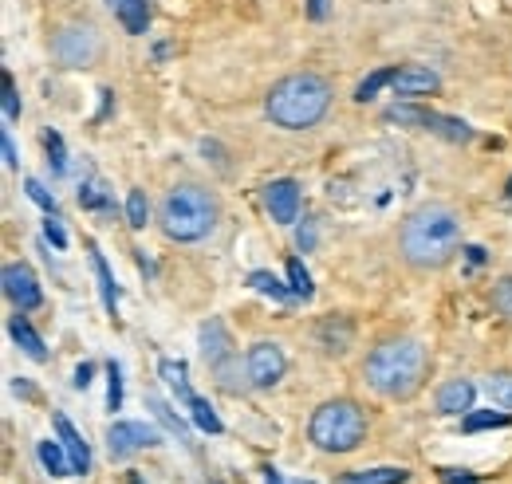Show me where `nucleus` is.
Wrapping results in <instances>:
<instances>
[{
	"label": "nucleus",
	"instance_id": "2eb2a0df",
	"mask_svg": "<svg viewBox=\"0 0 512 484\" xmlns=\"http://www.w3.org/2000/svg\"><path fill=\"white\" fill-rule=\"evenodd\" d=\"M8 331H12V339L20 343V351H24L28 359H36V363H44V359H48V351H44V339H40V335L32 331V323H28V319H24L20 311L12 315V323H8Z\"/></svg>",
	"mask_w": 512,
	"mask_h": 484
},
{
	"label": "nucleus",
	"instance_id": "39448f33",
	"mask_svg": "<svg viewBox=\"0 0 512 484\" xmlns=\"http://www.w3.org/2000/svg\"><path fill=\"white\" fill-rule=\"evenodd\" d=\"M367 437V414L351 398H331L308 422V441L323 453H351Z\"/></svg>",
	"mask_w": 512,
	"mask_h": 484
},
{
	"label": "nucleus",
	"instance_id": "ea45409f",
	"mask_svg": "<svg viewBox=\"0 0 512 484\" xmlns=\"http://www.w3.org/2000/svg\"><path fill=\"white\" fill-rule=\"evenodd\" d=\"M264 484H284V481H280V473H276V469H264Z\"/></svg>",
	"mask_w": 512,
	"mask_h": 484
},
{
	"label": "nucleus",
	"instance_id": "e433bc0d",
	"mask_svg": "<svg viewBox=\"0 0 512 484\" xmlns=\"http://www.w3.org/2000/svg\"><path fill=\"white\" fill-rule=\"evenodd\" d=\"M87 382H91V366L83 363L79 370H75V386H79V390H87Z\"/></svg>",
	"mask_w": 512,
	"mask_h": 484
},
{
	"label": "nucleus",
	"instance_id": "7ed1b4c3",
	"mask_svg": "<svg viewBox=\"0 0 512 484\" xmlns=\"http://www.w3.org/2000/svg\"><path fill=\"white\" fill-rule=\"evenodd\" d=\"M331 99H335V91L320 71H292L272 83V91L264 99V115L280 130H312L327 119Z\"/></svg>",
	"mask_w": 512,
	"mask_h": 484
},
{
	"label": "nucleus",
	"instance_id": "c9c22d12",
	"mask_svg": "<svg viewBox=\"0 0 512 484\" xmlns=\"http://www.w3.org/2000/svg\"><path fill=\"white\" fill-rule=\"evenodd\" d=\"M0 150H4V166H8V170H16V162H20V158H16V146H12V138H8V130L0 134Z\"/></svg>",
	"mask_w": 512,
	"mask_h": 484
},
{
	"label": "nucleus",
	"instance_id": "423d86ee",
	"mask_svg": "<svg viewBox=\"0 0 512 484\" xmlns=\"http://www.w3.org/2000/svg\"><path fill=\"white\" fill-rule=\"evenodd\" d=\"M103 56V36L95 24L87 20H71L64 28H56L52 36V60L60 67H95Z\"/></svg>",
	"mask_w": 512,
	"mask_h": 484
},
{
	"label": "nucleus",
	"instance_id": "20e7f679",
	"mask_svg": "<svg viewBox=\"0 0 512 484\" xmlns=\"http://www.w3.org/2000/svg\"><path fill=\"white\" fill-rule=\"evenodd\" d=\"M221 221V205L205 185L182 182L162 197L158 225L174 244H197L205 241Z\"/></svg>",
	"mask_w": 512,
	"mask_h": 484
},
{
	"label": "nucleus",
	"instance_id": "473e14b6",
	"mask_svg": "<svg viewBox=\"0 0 512 484\" xmlns=\"http://www.w3.org/2000/svg\"><path fill=\"white\" fill-rule=\"evenodd\" d=\"M4 119L8 122L20 119V95H16V83H12L8 71H4Z\"/></svg>",
	"mask_w": 512,
	"mask_h": 484
},
{
	"label": "nucleus",
	"instance_id": "a878e982",
	"mask_svg": "<svg viewBox=\"0 0 512 484\" xmlns=\"http://www.w3.org/2000/svg\"><path fill=\"white\" fill-rule=\"evenodd\" d=\"M127 221H130V229H146V221H150V205H146V193H142V189H130Z\"/></svg>",
	"mask_w": 512,
	"mask_h": 484
},
{
	"label": "nucleus",
	"instance_id": "f3484780",
	"mask_svg": "<svg viewBox=\"0 0 512 484\" xmlns=\"http://www.w3.org/2000/svg\"><path fill=\"white\" fill-rule=\"evenodd\" d=\"M115 16H119L123 32H130V36H142V32L150 28V4H146V0H123V4L115 8Z\"/></svg>",
	"mask_w": 512,
	"mask_h": 484
},
{
	"label": "nucleus",
	"instance_id": "1a4fd4ad",
	"mask_svg": "<svg viewBox=\"0 0 512 484\" xmlns=\"http://www.w3.org/2000/svg\"><path fill=\"white\" fill-rule=\"evenodd\" d=\"M146 445H158V429H150V425L115 422L107 429V449H111V457H130V453H138V449H146Z\"/></svg>",
	"mask_w": 512,
	"mask_h": 484
},
{
	"label": "nucleus",
	"instance_id": "f257e3e1",
	"mask_svg": "<svg viewBox=\"0 0 512 484\" xmlns=\"http://www.w3.org/2000/svg\"><path fill=\"white\" fill-rule=\"evenodd\" d=\"M398 252L418 272H438L461 252V217L449 205H418L402 229H398Z\"/></svg>",
	"mask_w": 512,
	"mask_h": 484
},
{
	"label": "nucleus",
	"instance_id": "6e6552de",
	"mask_svg": "<svg viewBox=\"0 0 512 484\" xmlns=\"http://www.w3.org/2000/svg\"><path fill=\"white\" fill-rule=\"evenodd\" d=\"M0 284H4V296L16 303V311H36L44 303L40 280H36V272L28 264H4Z\"/></svg>",
	"mask_w": 512,
	"mask_h": 484
},
{
	"label": "nucleus",
	"instance_id": "9d476101",
	"mask_svg": "<svg viewBox=\"0 0 512 484\" xmlns=\"http://www.w3.org/2000/svg\"><path fill=\"white\" fill-rule=\"evenodd\" d=\"M390 87H394V95H406V99L410 95H434L442 87V75L434 67H426V63H402L394 71Z\"/></svg>",
	"mask_w": 512,
	"mask_h": 484
},
{
	"label": "nucleus",
	"instance_id": "58836bf2",
	"mask_svg": "<svg viewBox=\"0 0 512 484\" xmlns=\"http://www.w3.org/2000/svg\"><path fill=\"white\" fill-rule=\"evenodd\" d=\"M308 12H312V20H323V16H327V0H312Z\"/></svg>",
	"mask_w": 512,
	"mask_h": 484
},
{
	"label": "nucleus",
	"instance_id": "cd10ccee",
	"mask_svg": "<svg viewBox=\"0 0 512 484\" xmlns=\"http://www.w3.org/2000/svg\"><path fill=\"white\" fill-rule=\"evenodd\" d=\"M190 410H193V422H197V429H205V433H221V418L213 414V406H209L205 398H193Z\"/></svg>",
	"mask_w": 512,
	"mask_h": 484
},
{
	"label": "nucleus",
	"instance_id": "f03ea898",
	"mask_svg": "<svg viewBox=\"0 0 512 484\" xmlns=\"http://www.w3.org/2000/svg\"><path fill=\"white\" fill-rule=\"evenodd\" d=\"M426 374H430V355L418 339L410 335H394L383 339L367 363H363V378L375 394H383L390 402H406L414 398L422 386H426Z\"/></svg>",
	"mask_w": 512,
	"mask_h": 484
},
{
	"label": "nucleus",
	"instance_id": "412c9836",
	"mask_svg": "<svg viewBox=\"0 0 512 484\" xmlns=\"http://www.w3.org/2000/svg\"><path fill=\"white\" fill-rule=\"evenodd\" d=\"M158 374L166 378V386L178 394V398H186V402H193L197 394L190 390V378H186V363H174V359H162L158 363Z\"/></svg>",
	"mask_w": 512,
	"mask_h": 484
},
{
	"label": "nucleus",
	"instance_id": "a19ab883",
	"mask_svg": "<svg viewBox=\"0 0 512 484\" xmlns=\"http://www.w3.org/2000/svg\"><path fill=\"white\" fill-rule=\"evenodd\" d=\"M107 4H111V8H119V4H123V0H107Z\"/></svg>",
	"mask_w": 512,
	"mask_h": 484
},
{
	"label": "nucleus",
	"instance_id": "a211bd4d",
	"mask_svg": "<svg viewBox=\"0 0 512 484\" xmlns=\"http://www.w3.org/2000/svg\"><path fill=\"white\" fill-rule=\"evenodd\" d=\"M36 453H40V465L52 473V477H71L75 469H71V457H67L64 441H40L36 445Z\"/></svg>",
	"mask_w": 512,
	"mask_h": 484
},
{
	"label": "nucleus",
	"instance_id": "b1692460",
	"mask_svg": "<svg viewBox=\"0 0 512 484\" xmlns=\"http://www.w3.org/2000/svg\"><path fill=\"white\" fill-rule=\"evenodd\" d=\"M249 288H256V292H264V296H272V300H280V303L288 300V296H296V292H288L272 272H253V276H249Z\"/></svg>",
	"mask_w": 512,
	"mask_h": 484
},
{
	"label": "nucleus",
	"instance_id": "bb28decb",
	"mask_svg": "<svg viewBox=\"0 0 512 484\" xmlns=\"http://www.w3.org/2000/svg\"><path fill=\"white\" fill-rule=\"evenodd\" d=\"M288 280H292V292L300 296V300H312V276H308V268L300 264V260H288Z\"/></svg>",
	"mask_w": 512,
	"mask_h": 484
},
{
	"label": "nucleus",
	"instance_id": "c756f323",
	"mask_svg": "<svg viewBox=\"0 0 512 484\" xmlns=\"http://www.w3.org/2000/svg\"><path fill=\"white\" fill-rule=\"evenodd\" d=\"M501 425H512L509 414H469V418H465V433H477V429H501Z\"/></svg>",
	"mask_w": 512,
	"mask_h": 484
},
{
	"label": "nucleus",
	"instance_id": "7c9ffc66",
	"mask_svg": "<svg viewBox=\"0 0 512 484\" xmlns=\"http://www.w3.org/2000/svg\"><path fill=\"white\" fill-rule=\"evenodd\" d=\"M493 307H497L505 319H512V276L497 280V288H493Z\"/></svg>",
	"mask_w": 512,
	"mask_h": 484
},
{
	"label": "nucleus",
	"instance_id": "5701e85b",
	"mask_svg": "<svg viewBox=\"0 0 512 484\" xmlns=\"http://www.w3.org/2000/svg\"><path fill=\"white\" fill-rule=\"evenodd\" d=\"M394 71H398V67H379V71H371V75H367V79L355 87V99H359V103L375 99V95H379V87H386V83L394 79Z\"/></svg>",
	"mask_w": 512,
	"mask_h": 484
},
{
	"label": "nucleus",
	"instance_id": "37998d69",
	"mask_svg": "<svg viewBox=\"0 0 512 484\" xmlns=\"http://www.w3.org/2000/svg\"><path fill=\"white\" fill-rule=\"evenodd\" d=\"M509 197H512V182H509Z\"/></svg>",
	"mask_w": 512,
	"mask_h": 484
},
{
	"label": "nucleus",
	"instance_id": "4c0bfd02",
	"mask_svg": "<svg viewBox=\"0 0 512 484\" xmlns=\"http://www.w3.org/2000/svg\"><path fill=\"white\" fill-rule=\"evenodd\" d=\"M442 477H446L449 484H473V477H469V473H457V469H446Z\"/></svg>",
	"mask_w": 512,
	"mask_h": 484
},
{
	"label": "nucleus",
	"instance_id": "79ce46f5",
	"mask_svg": "<svg viewBox=\"0 0 512 484\" xmlns=\"http://www.w3.org/2000/svg\"><path fill=\"white\" fill-rule=\"evenodd\" d=\"M296 484H312V481H296Z\"/></svg>",
	"mask_w": 512,
	"mask_h": 484
},
{
	"label": "nucleus",
	"instance_id": "393cba45",
	"mask_svg": "<svg viewBox=\"0 0 512 484\" xmlns=\"http://www.w3.org/2000/svg\"><path fill=\"white\" fill-rule=\"evenodd\" d=\"M150 410H154V418H158V422L166 425L170 433H178L182 441H190V429L182 425V418H178V414H174V410H170V406H166L162 398H150Z\"/></svg>",
	"mask_w": 512,
	"mask_h": 484
},
{
	"label": "nucleus",
	"instance_id": "f8f14e48",
	"mask_svg": "<svg viewBox=\"0 0 512 484\" xmlns=\"http://www.w3.org/2000/svg\"><path fill=\"white\" fill-rule=\"evenodd\" d=\"M197 343H201V359H205L209 366H221L225 359H233V339H229V331H225V323H221V319L201 323Z\"/></svg>",
	"mask_w": 512,
	"mask_h": 484
},
{
	"label": "nucleus",
	"instance_id": "f704fd0d",
	"mask_svg": "<svg viewBox=\"0 0 512 484\" xmlns=\"http://www.w3.org/2000/svg\"><path fill=\"white\" fill-rule=\"evenodd\" d=\"M44 233H48V241L56 244V248H64L67 244V233L60 229V221H56V217H48V221H44Z\"/></svg>",
	"mask_w": 512,
	"mask_h": 484
},
{
	"label": "nucleus",
	"instance_id": "dca6fc26",
	"mask_svg": "<svg viewBox=\"0 0 512 484\" xmlns=\"http://www.w3.org/2000/svg\"><path fill=\"white\" fill-rule=\"evenodd\" d=\"M418 126L442 134V138H449V142H469V138H473V130H469L461 119H442V115H434V111H418Z\"/></svg>",
	"mask_w": 512,
	"mask_h": 484
},
{
	"label": "nucleus",
	"instance_id": "4468645a",
	"mask_svg": "<svg viewBox=\"0 0 512 484\" xmlns=\"http://www.w3.org/2000/svg\"><path fill=\"white\" fill-rule=\"evenodd\" d=\"M56 433H60V441H64L67 457H71V469H75V473H87V469H91V449H87V441L79 437V429L67 422L64 414H56Z\"/></svg>",
	"mask_w": 512,
	"mask_h": 484
},
{
	"label": "nucleus",
	"instance_id": "ddd939ff",
	"mask_svg": "<svg viewBox=\"0 0 512 484\" xmlns=\"http://www.w3.org/2000/svg\"><path fill=\"white\" fill-rule=\"evenodd\" d=\"M473 398H477V390H473L469 378H449L446 386L438 390V410L442 414H469Z\"/></svg>",
	"mask_w": 512,
	"mask_h": 484
},
{
	"label": "nucleus",
	"instance_id": "72a5a7b5",
	"mask_svg": "<svg viewBox=\"0 0 512 484\" xmlns=\"http://www.w3.org/2000/svg\"><path fill=\"white\" fill-rule=\"evenodd\" d=\"M44 142H48V162H52V166H56V174H64V170H67V158H64V138H60V134H48V138H44Z\"/></svg>",
	"mask_w": 512,
	"mask_h": 484
},
{
	"label": "nucleus",
	"instance_id": "0eeeda50",
	"mask_svg": "<svg viewBox=\"0 0 512 484\" xmlns=\"http://www.w3.org/2000/svg\"><path fill=\"white\" fill-rule=\"evenodd\" d=\"M284 370H288V359H284L280 343L260 339V343L249 347V355H245V378H249V386L268 390V386H276L284 378Z\"/></svg>",
	"mask_w": 512,
	"mask_h": 484
},
{
	"label": "nucleus",
	"instance_id": "4be33fe9",
	"mask_svg": "<svg viewBox=\"0 0 512 484\" xmlns=\"http://www.w3.org/2000/svg\"><path fill=\"white\" fill-rule=\"evenodd\" d=\"M485 390H489V398H493L501 410H509L512 414V370H497V374H489Z\"/></svg>",
	"mask_w": 512,
	"mask_h": 484
},
{
	"label": "nucleus",
	"instance_id": "9b49d317",
	"mask_svg": "<svg viewBox=\"0 0 512 484\" xmlns=\"http://www.w3.org/2000/svg\"><path fill=\"white\" fill-rule=\"evenodd\" d=\"M264 205L272 213L276 225H292L300 217V185L292 178H280V182L264 185Z\"/></svg>",
	"mask_w": 512,
	"mask_h": 484
},
{
	"label": "nucleus",
	"instance_id": "c85d7f7f",
	"mask_svg": "<svg viewBox=\"0 0 512 484\" xmlns=\"http://www.w3.org/2000/svg\"><path fill=\"white\" fill-rule=\"evenodd\" d=\"M107 410H119L123 406V370L119 363H107Z\"/></svg>",
	"mask_w": 512,
	"mask_h": 484
},
{
	"label": "nucleus",
	"instance_id": "6ab92c4d",
	"mask_svg": "<svg viewBox=\"0 0 512 484\" xmlns=\"http://www.w3.org/2000/svg\"><path fill=\"white\" fill-rule=\"evenodd\" d=\"M410 481V473L406 469H390V465H383V469H363V473H343L335 484H406Z\"/></svg>",
	"mask_w": 512,
	"mask_h": 484
},
{
	"label": "nucleus",
	"instance_id": "aec40b11",
	"mask_svg": "<svg viewBox=\"0 0 512 484\" xmlns=\"http://www.w3.org/2000/svg\"><path fill=\"white\" fill-rule=\"evenodd\" d=\"M87 252H91V268H95V276H99L103 303H107V311H115V307H119V288H115V276H111V268H107V260H103V252H99L95 244H91Z\"/></svg>",
	"mask_w": 512,
	"mask_h": 484
},
{
	"label": "nucleus",
	"instance_id": "2f4dec72",
	"mask_svg": "<svg viewBox=\"0 0 512 484\" xmlns=\"http://www.w3.org/2000/svg\"><path fill=\"white\" fill-rule=\"evenodd\" d=\"M24 189H28V197H32V201H36V205H40L48 217H56V201H52V193H48L44 185L36 182V178H28V182H24Z\"/></svg>",
	"mask_w": 512,
	"mask_h": 484
}]
</instances>
